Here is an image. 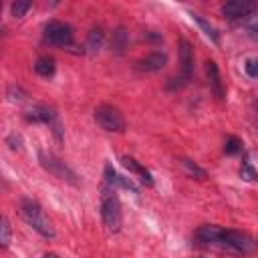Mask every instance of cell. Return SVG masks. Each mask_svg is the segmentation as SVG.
I'll return each instance as SVG.
<instances>
[{"label":"cell","instance_id":"6da1fadb","mask_svg":"<svg viewBox=\"0 0 258 258\" xmlns=\"http://www.w3.org/2000/svg\"><path fill=\"white\" fill-rule=\"evenodd\" d=\"M196 238L204 246H212L228 254H250L256 250V242L248 234L238 232V230H224V228L210 226V224L198 228Z\"/></svg>","mask_w":258,"mask_h":258},{"label":"cell","instance_id":"7a4b0ae2","mask_svg":"<svg viewBox=\"0 0 258 258\" xmlns=\"http://www.w3.org/2000/svg\"><path fill=\"white\" fill-rule=\"evenodd\" d=\"M20 212H22V218H24L40 236H44V238H52V236H54V228H52L50 220L46 218L44 210H42L34 200H28V198L22 200Z\"/></svg>","mask_w":258,"mask_h":258},{"label":"cell","instance_id":"3957f363","mask_svg":"<svg viewBox=\"0 0 258 258\" xmlns=\"http://www.w3.org/2000/svg\"><path fill=\"white\" fill-rule=\"evenodd\" d=\"M101 216H103V222H105L109 232H119L121 230V224H123L121 204H119L117 194L109 187H105L103 194H101Z\"/></svg>","mask_w":258,"mask_h":258},{"label":"cell","instance_id":"277c9868","mask_svg":"<svg viewBox=\"0 0 258 258\" xmlns=\"http://www.w3.org/2000/svg\"><path fill=\"white\" fill-rule=\"evenodd\" d=\"M95 119L101 125V129H105V131H115V133L125 131V117L113 105H99L95 109Z\"/></svg>","mask_w":258,"mask_h":258},{"label":"cell","instance_id":"5b68a950","mask_svg":"<svg viewBox=\"0 0 258 258\" xmlns=\"http://www.w3.org/2000/svg\"><path fill=\"white\" fill-rule=\"evenodd\" d=\"M73 26L60 20H50L44 24V40L54 46H71L73 44Z\"/></svg>","mask_w":258,"mask_h":258},{"label":"cell","instance_id":"8992f818","mask_svg":"<svg viewBox=\"0 0 258 258\" xmlns=\"http://www.w3.org/2000/svg\"><path fill=\"white\" fill-rule=\"evenodd\" d=\"M38 159H40V165H42L48 173H52L54 177L67 179V181H71V183H77V181H79L77 175H75V171H73L64 161H60L58 157H54L52 153L40 151V153H38Z\"/></svg>","mask_w":258,"mask_h":258},{"label":"cell","instance_id":"52a82bcc","mask_svg":"<svg viewBox=\"0 0 258 258\" xmlns=\"http://www.w3.org/2000/svg\"><path fill=\"white\" fill-rule=\"evenodd\" d=\"M256 10V2L250 0H228L222 4V14H226L228 18H244L250 16Z\"/></svg>","mask_w":258,"mask_h":258},{"label":"cell","instance_id":"ba28073f","mask_svg":"<svg viewBox=\"0 0 258 258\" xmlns=\"http://www.w3.org/2000/svg\"><path fill=\"white\" fill-rule=\"evenodd\" d=\"M179 64H181V79L189 81L194 73V48L185 38H179Z\"/></svg>","mask_w":258,"mask_h":258},{"label":"cell","instance_id":"9c48e42d","mask_svg":"<svg viewBox=\"0 0 258 258\" xmlns=\"http://www.w3.org/2000/svg\"><path fill=\"white\" fill-rule=\"evenodd\" d=\"M165 64H167V54H165L163 50H153V52H149L145 58L137 60V69L143 71V73H155V71H161Z\"/></svg>","mask_w":258,"mask_h":258},{"label":"cell","instance_id":"30bf717a","mask_svg":"<svg viewBox=\"0 0 258 258\" xmlns=\"http://www.w3.org/2000/svg\"><path fill=\"white\" fill-rule=\"evenodd\" d=\"M26 119L28 121H34V123H48V125H54L58 121L54 109H50L46 105H34V107H30L26 111Z\"/></svg>","mask_w":258,"mask_h":258},{"label":"cell","instance_id":"8fae6325","mask_svg":"<svg viewBox=\"0 0 258 258\" xmlns=\"http://www.w3.org/2000/svg\"><path fill=\"white\" fill-rule=\"evenodd\" d=\"M206 71H208V77H210V85H212V91L216 95L218 101L224 99V87H222V79H220V71H218V64L214 60H208L206 62Z\"/></svg>","mask_w":258,"mask_h":258},{"label":"cell","instance_id":"7c38bea8","mask_svg":"<svg viewBox=\"0 0 258 258\" xmlns=\"http://www.w3.org/2000/svg\"><path fill=\"white\" fill-rule=\"evenodd\" d=\"M121 161H123V165L129 169V171H133V173H137L139 177H141V181H143V185H153V177H151V173L139 163V161H135L133 157H129V155H123L121 157Z\"/></svg>","mask_w":258,"mask_h":258},{"label":"cell","instance_id":"4fadbf2b","mask_svg":"<svg viewBox=\"0 0 258 258\" xmlns=\"http://www.w3.org/2000/svg\"><path fill=\"white\" fill-rule=\"evenodd\" d=\"M105 179H107V183H109V185H121V187H125V189H131L133 194L137 191V187L131 183V179H127V177H123V175L115 173V169H113L111 165H107V167H105Z\"/></svg>","mask_w":258,"mask_h":258},{"label":"cell","instance_id":"5bb4252c","mask_svg":"<svg viewBox=\"0 0 258 258\" xmlns=\"http://www.w3.org/2000/svg\"><path fill=\"white\" fill-rule=\"evenodd\" d=\"M191 18H194V22L204 30V34H206L214 44H220V36H218V32H216V28H214L204 16H200V14H191Z\"/></svg>","mask_w":258,"mask_h":258},{"label":"cell","instance_id":"9a60e30c","mask_svg":"<svg viewBox=\"0 0 258 258\" xmlns=\"http://www.w3.org/2000/svg\"><path fill=\"white\" fill-rule=\"evenodd\" d=\"M34 71H36V75H40V77H52L54 75V58H50V56H40V58H36V62H34Z\"/></svg>","mask_w":258,"mask_h":258},{"label":"cell","instance_id":"2e32d148","mask_svg":"<svg viewBox=\"0 0 258 258\" xmlns=\"http://www.w3.org/2000/svg\"><path fill=\"white\" fill-rule=\"evenodd\" d=\"M103 40H105L103 30H101V28H93V30L89 32V38H87V50H89L91 54L99 52V48L103 46Z\"/></svg>","mask_w":258,"mask_h":258},{"label":"cell","instance_id":"e0dca14e","mask_svg":"<svg viewBox=\"0 0 258 258\" xmlns=\"http://www.w3.org/2000/svg\"><path fill=\"white\" fill-rule=\"evenodd\" d=\"M127 42H129V34H127V30H125L123 26L117 28V30L113 32V48H115V52H123L125 46H127Z\"/></svg>","mask_w":258,"mask_h":258},{"label":"cell","instance_id":"ac0fdd59","mask_svg":"<svg viewBox=\"0 0 258 258\" xmlns=\"http://www.w3.org/2000/svg\"><path fill=\"white\" fill-rule=\"evenodd\" d=\"M179 163L183 165V169H185L189 175H194V177H198V179H206V171H204L202 167H198L191 159H187V157H179Z\"/></svg>","mask_w":258,"mask_h":258},{"label":"cell","instance_id":"d6986e66","mask_svg":"<svg viewBox=\"0 0 258 258\" xmlns=\"http://www.w3.org/2000/svg\"><path fill=\"white\" fill-rule=\"evenodd\" d=\"M30 6H32V4H30L28 0H16V2H12V6H10L12 16H14V18H22Z\"/></svg>","mask_w":258,"mask_h":258},{"label":"cell","instance_id":"ffe728a7","mask_svg":"<svg viewBox=\"0 0 258 258\" xmlns=\"http://www.w3.org/2000/svg\"><path fill=\"white\" fill-rule=\"evenodd\" d=\"M0 244L4 248L10 244V224H8L6 216H2V222H0Z\"/></svg>","mask_w":258,"mask_h":258},{"label":"cell","instance_id":"44dd1931","mask_svg":"<svg viewBox=\"0 0 258 258\" xmlns=\"http://www.w3.org/2000/svg\"><path fill=\"white\" fill-rule=\"evenodd\" d=\"M242 149V141L238 139V137H234V135H230L228 139H226V145H224V151L228 153V155H234V153H238Z\"/></svg>","mask_w":258,"mask_h":258},{"label":"cell","instance_id":"7402d4cb","mask_svg":"<svg viewBox=\"0 0 258 258\" xmlns=\"http://www.w3.org/2000/svg\"><path fill=\"white\" fill-rule=\"evenodd\" d=\"M244 71H246V75H248V77L258 79V58H256V56L246 58V62H244Z\"/></svg>","mask_w":258,"mask_h":258},{"label":"cell","instance_id":"603a6c76","mask_svg":"<svg viewBox=\"0 0 258 258\" xmlns=\"http://www.w3.org/2000/svg\"><path fill=\"white\" fill-rule=\"evenodd\" d=\"M246 30H248V36H250L252 40H258V14H256V16H252V18L248 20Z\"/></svg>","mask_w":258,"mask_h":258},{"label":"cell","instance_id":"cb8c5ba5","mask_svg":"<svg viewBox=\"0 0 258 258\" xmlns=\"http://www.w3.org/2000/svg\"><path fill=\"white\" fill-rule=\"evenodd\" d=\"M240 175H242L244 179H254V177H256V173L250 169V165H248V163H244V165H242V169H240Z\"/></svg>","mask_w":258,"mask_h":258},{"label":"cell","instance_id":"d4e9b609","mask_svg":"<svg viewBox=\"0 0 258 258\" xmlns=\"http://www.w3.org/2000/svg\"><path fill=\"white\" fill-rule=\"evenodd\" d=\"M44 258H56V254H46Z\"/></svg>","mask_w":258,"mask_h":258},{"label":"cell","instance_id":"484cf974","mask_svg":"<svg viewBox=\"0 0 258 258\" xmlns=\"http://www.w3.org/2000/svg\"><path fill=\"white\" fill-rule=\"evenodd\" d=\"M256 177H258V173H256Z\"/></svg>","mask_w":258,"mask_h":258}]
</instances>
